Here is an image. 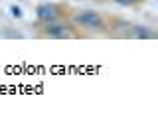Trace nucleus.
<instances>
[{
	"instance_id": "7ed1b4c3",
	"label": "nucleus",
	"mask_w": 158,
	"mask_h": 138,
	"mask_svg": "<svg viewBox=\"0 0 158 138\" xmlns=\"http://www.w3.org/2000/svg\"><path fill=\"white\" fill-rule=\"evenodd\" d=\"M67 30H69L67 26H57V24H53V22H48L46 34L52 36V38H65V36H69Z\"/></svg>"
},
{
	"instance_id": "f03ea898",
	"label": "nucleus",
	"mask_w": 158,
	"mask_h": 138,
	"mask_svg": "<svg viewBox=\"0 0 158 138\" xmlns=\"http://www.w3.org/2000/svg\"><path fill=\"white\" fill-rule=\"evenodd\" d=\"M36 14H38L40 20H44V22H56L59 18V8L56 4H42V6H38Z\"/></svg>"
},
{
	"instance_id": "423d86ee",
	"label": "nucleus",
	"mask_w": 158,
	"mask_h": 138,
	"mask_svg": "<svg viewBox=\"0 0 158 138\" xmlns=\"http://www.w3.org/2000/svg\"><path fill=\"white\" fill-rule=\"evenodd\" d=\"M118 4H135V2H138V0H117Z\"/></svg>"
},
{
	"instance_id": "39448f33",
	"label": "nucleus",
	"mask_w": 158,
	"mask_h": 138,
	"mask_svg": "<svg viewBox=\"0 0 158 138\" xmlns=\"http://www.w3.org/2000/svg\"><path fill=\"white\" fill-rule=\"evenodd\" d=\"M10 12H12V16H16V18L22 16V10H20L18 6H12V8H10Z\"/></svg>"
},
{
	"instance_id": "20e7f679",
	"label": "nucleus",
	"mask_w": 158,
	"mask_h": 138,
	"mask_svg": "<svg viewBox=\"0 0 158 138\" xmlns=\"http://www.w3.org/2000/svg\"><path fill=\"white\" fill-rule=\"evenodd\" d=\"M136 38H152V32H146L148 28H136Z\"/></svg>"
},
{
	"instance_id": "f257e3e1",
	"label": "nucleus",
	"mask_w": 158,
	"mask_h": 138,
	"mask_svg": "<svg viewBox=\"0 0 158 138\" xmlns=\"http://www.w3.org/2000/svg\"><path fill=\"white\" fill-rule=\"evenodd\" d=\"M75 22L85 26V28H91V30H103L105 28V20L97 12H79L75 16Z\"/></svg>"
}]
</instances>
